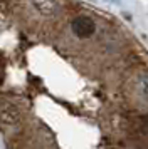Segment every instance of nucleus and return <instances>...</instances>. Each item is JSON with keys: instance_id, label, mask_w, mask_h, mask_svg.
I'll use <instances>...</instances> for the list:
<instances>
[{"instance_id": "nucleus-1", "label": "nucleus", "mask_w": 148, "mask_h": 149, "mask_svg": "<svg viewBox=\"0 0 148 149\" xmlns=\"http://www.w3.org/2000/svg\"><path fill=\"white\" fill-rule=\"evenodd\" d=\"M71 29H73L76 37L87 39V37H91L94 34L96 25H94V20L91 17H87V15H78L73 20V24H71Z\"/></svg>"}, {"instance_id": "nucleus-3", "label": "nucleus", "mask_w": 148, "mask_h": 149, "mask_svg": "<svg viewBox=\"0 0 148 149\" xmlns=\"http://www.w3.org/2000/svg\"><path fill=\"white\" fill-rule=\"evenodd\" d=\"M34 8L44 17H52L59 12V3L57 0H32Z\"/></svg>"}, {"instance_id": "nucleus-4", "label": "nucleus", "mask_w": 148, "mask_h": 149, "mask_svg": "<svg viewBox=\"0 0 148 149\" xmlns=\"http://www.w3.org/2000/svg\"><path fill=\"white\" fill-rule=\"evenodd\" d=\"M136 89L141 99L148 102V74H141L136 79Z\"/></svg>"}, {"instance_id": "nucleus-2", "label": "nucleus", "mask_w": 148, "mask_h": 149, "mask_svg": "<svg viewBox=\"0 0 148 149\" xmlns=\"http://www.w3.org/2000/svg\"><path fill=\"white\" fill-rule=\"evenodd\" d=\"M19 121H20V112L12 102L0 104V122L8 124V126H13V124H17Z\"/></svg>"}]
</instances>
